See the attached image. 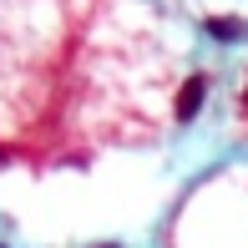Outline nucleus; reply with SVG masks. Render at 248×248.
<instances>
[{
  "instance_id": "obj_5",
  "label": "nucleus",
  "mask_w": 248,
  "mask_h": 248,
  "mask_svg": "<svg viewBox=\"0 0 248 248\" xmlns=\"http://www.w3.org/2000/svg\"><path fill=\"white\" fill-rule=\"evenodd\" d=\"M101 248H117V243H101Z\"/></svg>"
},
{
  "instance_id": "obj_1",
  "label": "nucleus",
  "mask_w": 248,
  "mask_h": 248,
  "mask_svg": "<svg viewBox=\"0 0 248 248\" xmlns=\"http://www.w3.org/2000/svg\"><path fill=\"white\" fill-rule=\"evenodd\" d=\"M202 96H208V76H187L183 81V92H177V122H193L198 117V107H202Z\"/></svg>"
},
{
  "instance_id": "obj_3",
  "label": "nucleus",
  "mask_w": 248,
  "mask_h": 248,
  "mask_svg": "<svg viewBox=\"0 0 248 248\" xmlns=\"http://www.w3.org/2000/svg\"><path fill=\"white\" fill-rule=\"evenodd\" d=\"M243 111H248V86H243Z\"/></svg>"
},
{
  "instance_id": "obj_2",
  "label": "nucleus",
  "mask_w": 248,
  "mask_h": 248,
  "mask_svg": "<svg viewBox=\"0 0 248 248\" xmlns=\"http://www.w3.org/2000/svg\"><path fill=\"white\" fill-rule=\"evenodd\" d=\"M208 36H218V41H238V36H243V20H208Z\"/></svg>"
},
{
  "instance_id": "obj_4",
  "label": "nucleus",
  "mask_w": 248,
  "mask_h": 248,
  "mask_svg": "<svg viewBox=\"0 0 248 248\" xmlns=\"http://www.w3.org/2000/svg\"><path fill=\"white\" fill-rule=\"evenodd\" d=\"M0 162H5V147H0Z\"/></svg>"
}]
</instances>
